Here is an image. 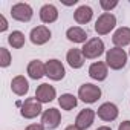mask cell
Returning a JSON list of instances; mask_svg holds the SVG:
<instances>
[{"label": "cell", "mask_w": 130, "mask_h": 130, "mask_svg": "<svg viewBox=\"0 0 130 130\" xmlns=\"http://www.w3.org/2000/svg\"><path fill=\"white\" fill-rule=\"evenodd\" d=\"M95 116H96V113H95L93 109H84V110H81V112L77 115V118H75V125H77L80 130H87V128L93 124Z\"/></svg>", "instance_id": "obj_12"}, {"label": "cell", "mask_w": 130, "mask_h": 130, "mask_svg": "<svg viewBox=\"0 0 130 130\" xmlns=\"http://www.w3.org/2000/svg\"><path fill=\"white\" fill-rule=\"evenodd\" d=\"M92 17H93V9H92L90 6H87V5L78 6L77 11L74 12V19H75V22H77L78 25H86V23H89V22L92 20Z\"/></svg>", "instance_id": "obj_19"}, {"label": "cell", "mask_w": 130, "mask_h": 130, "mask_svg": "<svg viewBox=\"0 0 130 130\" xmlns=\"http://www.w3.org/2000/svg\"><path fill=\"white\" fill-rule=\"evenodd\" d=\"M66 61L72 69H80L84 64V55L81 52V49H69V52L66 54Z\"/></svg>", "instance_id": "obj_18"}, {"label": "cell", "mask_w": 130, "mask_h": 130, "mask_svg": "<svg viewBox=\"0 0 130 130\" xmlns=\"http://www.w3.org/2000/svg\"><path fill=\"white\" fill-rule=\"evenodd\" d=\"M101 96V89L92 83H84L80 86L78 89V98L83 101V103H87V104H93L100 100Z\"/></svg>", "instance_id": "obj_4"}, {"label": "cell", "mask_w": 130, "mask_h": 130, "mask_svg": "<svg viewBox=\"0 0 130 130\" xmlns=\"http://www.w3.org/2000/svg\"><path fill=\"white\" fill-rule=\"evenodd\" d=\"M96 115H98V118H100V119L110 122V121H115V119L118 118L119 110H118L116 104H113V103H103V104L98 107Z\"/></svg>", "instance_id": "obj_10"}, {"label": "cell", "mask_w": 130, "mask_h": 130, "mask_svg": "<svg viewBox=\"0 0 130 130\" xmlns=\"http://www.w3.org/2000/svg\"><path fill=\"white\" fill-rule=\"evenodd\" d=\"M66 75V69H64L63 63L57 58H52L46 61V77L52 81H60Z\"/></svg>", "instance_id": "obj_6"}, {"label": "cell", "mask_w": 130, "mask_h": 130, "mask_svg": "<svg viewBox=\"0 0 130 130\" xmlns=\"http://www.w3.org/2000/svg\"><path fill=\"white\" fill-rule=\"evenodd\" d=\"M96 130H112V128H110L109 125H101V127H98Z\"/></svg>", "instance_id": "obj_29"}, {"label": "cell", "mask_w": 130, "mask_h": 130, "mask_svg": "<svg viewBox=\"0 0 130 130\" xmlns=\"http://www.w3.org/2000/svg\"><path fill=\"white\" fill-rule=\"evenodd\" d=\"M26 130H44V125L43 124H29L26 127Z\"/></svg>", "instance_id": "obj_26"}, {"label": "cell", "mask_w": 130, "mask_h": 130, "mask_svg": "<svg viewBox=\"0 0 130 130\" xmlns=\"http://www.w3.org/2000/svg\"><path fill=\"white\" fill-rule=\"evenodd\" d=\"M128 57H130V51H128Z\"/></svg>", "instance_id": "obj_30"}, {"label": "cell", "mask_w": 130, "mask_h": 130, "mask_svg": "<svg viewBox=\"0 0 130 130\" xmlns=\"http://www.w3.org/2000/svg\"><path fill=\"white\" fill-rule=\"evenodd\" d=\"M51 31L47 26L44 25H40L37 28H34L29 34V40L32 41V44H37V46H41V44H46L49 40H51Z\"/></svg>", "instance_id": "obj_9"}, {"label": "cell", "mask_w": 130, "mask_h": 130, "mask_svg": "<svg viewBox=\"0 0 130 130\" xmlns=\"http://www.w3.org/2000/svg\"><path fill=\"white\" fill-rule=\"evenodd\" d=\"M109 75V69H107V64L103 61H95L90 64L89 68V77L95 81H104Z\"/></svg>", "instance_id": "obj_13"}, {"label": "cell", "mask_w": 130, "mask_h": 130, "mask_svg": "<svg viewBox=\"0 0 130 130\" xmlns=\"http://www.w3.org/2000/svg\"><path fill=\"white\" fill-rule=\"evenodd\" d=\"M116 26V17L110 12H103L95 22V31L98 35H107Z\"/></svg>", "instance_id": "obj_3"}, {"label": "cell", "mask_w": 130, "mask_h": 130, "mask_svg": "<svg viewBox=\"0 0 130 130\" xmlns=\"http://www.w3.org/2000/svg\"><path fill=\"white\" fill-rule=\"evenodd\" d=\"M100 5L104 9V12H110V9L118 6V2L116 0H112V2H109V0H100Z\"/></svg>", "instance_id": "obj_24"}, {"label": "cell", "mask_w": 130, "mask_h": 130, "mask_svg": "<svg viewBox=\"0 0 130 130\" xmlns=\"http://www.w3.org/2000/svg\"><path fill=\"white\" fill-rule=\"evenodd\" d=\"M58 104H60V107H61L63 110H72V109L77 107L78 100H77V96L72 95V93H63V95L58 98Z\"/></svg>", "instance_id": "obj_21"}, {"label": "cell", "mask_w": 130, "mask_h": 130, "mask_svg": "<svg viewBox=\"0 0 130 130\" xmlns=\"http://www.w3.org/2000/svg\"><path fill=\"white\" fill-rule=\"evenodd\" d=\"M11 90L19 95V96H23L29 92V83L28 80L23 77V75H17L11 80Z\"/></svg>", "instance_id": "obj_17"}, {"label": "cell", "mask_w": 130, "mask_h": 130, "mask_svg": "<svg viewBox=\"0 0 130 130\" xmlns=\"http://www.w3.org/2000/svg\"><path fill=\"white\" fill-rule=\"evenodd\" d=\"M128 54L122 47H112L106 52V64L113 71H119L127 64Z\"/></svg>", "instance_id": "obj_1"}, {"label": "cell", "mask_w": 130, "mask_h": 130, "mask_svg": "<svg viewBox=\"0 0 130 130\" xmlns=\"http://www.w3.org/2000/svg\"><path fill=\"white\" fill-rule=\"evenodd\" d=\"M118 130H130V121H122L118 125Z\"/></svg>", "instance_id": "obj_27"}, {"label": "cell", "mask_w": 130, "mask_h": 130, "mask_svg": "<svg viewBox=\"0 0 130 130\" xmlns=\"http://www.w3.org/2000/svg\"><path fill=\"white\" fill-rule=\"evenodd\" d=\"M58 19V9L52 3H46L40 8V20L43 23H54Z\"/></svg>", "instance_id": "obj_16"}, {"label": "cell", "mask_w": 130, "mask_h": 130, "mask_svg": "<svg viewBox=\"0 0 130 130\" xmlns=\"http://www.w3.org/2000/svg\"><path fill=\"white\" fill-rule=\"evenodd\" d=\"M6 29H8V22L5 15H0V32H5Z\"/></svg>", "instance_id": "obj_25"}, {"label": "cell", "mask_w": 130, "mask_h": 130, "mask_svg": "<svg viewBox=\"0 0 130 130\" xmlns=\"http://www.w3.org/2000/svg\"><path fill=\"white\" fill-rule=\"evenodd\" d=\"M61 122V113L58 109L51 107L47 110H44L41 113V124L44 125V128L47 130H55Z\"/></svg>", "instance_id": "obj_7"}, {"label": "cell", "mask_w": 130, "mask_h": 130, "mask_svg": "<svg viewBox=\"0 0 130 130\" xmlns=\"http://www.w3.org/2000/svg\"><path fill=\"white\" fill-rule=\"evenodd\" d=\"M112 41H113L115 47H124V46L130 44V28H127V26L118 28L112 37Z\"/></svg>", "instance_id": "obj_15"}, {"label": "cell", "mask_w": 130, "mask_h": 130, "mask_svg": "<svg viewBox=\"0 0 130 130\" xmlns=\"http://www.w3.org/2000/svg\"><path fill=\"white\" fill-rule=\"evenodd\" d=\"M26 72L29 75V78L32 80H40L41 77L46 75V64L40 60H32L29 61L28 68H26Z\"/></svg>", "instance_id": "obj_14"}, {"label": "cell", "mask_w": 130, "mask_h": 130, "mask_svg": "<svg viewBox=\"0 0 130 130\" xmlns=\"http://www.w3.org/2000/svg\"><path fill=\"white\" fill-rule=\"evenodd\" d=\"M66 37L72 43H86L87 41V32L80 26H72L66 31Z\"/></svg>", "instance_id": "obj_20"}, {"label": "cell", "mask_w": 130, "mask_h": 130, "mask_svg": "<svg viewBox=\"0 0 130 130\" xmlns=\"http://www.w3.org/2000/svg\"><path fill=\"white\" fill-rule=\"evenodd\" d=\"M12 58H11V54L6 47H0V66L2 68H8L11 64Z\"/></svg>", "instance_id": "obj_23"}, {"label": "cell", "mask_w": 130, "mask_h": 130, "mask_svg": "<svg viewBox=\"0 0 130 130\" xmlns=\"http://www.w3.org/2000/svg\"><path fill=\"white\" fill-rule=\"evenodd\" d=\"M64 130H80V128H78V127H77V125L74 124V125H68L66 128H64Z\"/></svg>", "instance_id": "obj_28"}, {"label": "cell", "mask_w": 130, "mask_h": 130, "mask_svg": "<svg viewBox=\"0 0 130 130\" xmlns=\"http://www.w3.org/2000/svg\"><path fill=\"white\" fill-rule=\"evenodd\" d=\"M25 41H26V38H25V34H23L22 31H12V32L8 35V43H9L14 49L23 47V46H25Z\"/></svg>", "instance_id": "obj_22"}, {"label": "cell", "mask_w": 130, "mask_h": 130, "mask_svg": "<svg viewBox=\"0 0 130 130\" xmlns=\"http://www.w3.org/2000/svg\"><path fill=\"white\" fill-rule=\"evenodd\" d=\"M11 15H12L14 20L26 23V22H29L32 19L34 11H32L31 5H28V3H15L11 8Z\"/></svg>", "instance_id": "obj_8"}, {"label": "cell", "mask_w": 130, "mask_h": 130, "mask_svg": "<svg viewBox=\"0 0 130 130\" xmlns=\"http://www.w3.org/2000/svg\"><path fill=\"white\" fill-rule=\"evenodd\" d=\"M43 113V109H41V103L34 96V98H26L25 103L22 104L20 107V115L26 119H34L37 118L38 115Z\"/></svg>", "instance_id": "obj_5"}, {"label": "cell", "mask_w": 130, "mask_h": 130, "mask_svg": "<svg viewBox=\"0 0 130 130\" xmlns=\"http://www.w3.org/2000/svg\"><path fill=\"white\" fill-rule=\"evenodd\" d=\"M55 96H57V90H55V87L51 86V84H47V83L40 84V86L37 87V90H35V98H37L41 104L54 101Z\"/></svg>", "instance_id": "obj_11"}, {"label": "cell", "mask_w": 130, "mask_h": 130, "mask_svg": "<svg viewBox=\"0 0 130 130\" xmlns=\"http://www.w3.org/2000/svg\"><path fill=\"white\" fill-rule=\"evenodd\" d=\"M104 41L100 37H93L90 40H87L84 43V46L81 47V52L84 55V58L87 60H95L98 57H101L104 54Z\"/></svg>", "instance_id": "obj_2"}]
</instances>
